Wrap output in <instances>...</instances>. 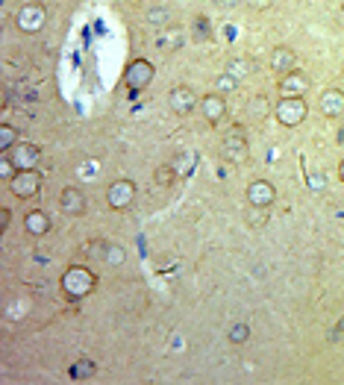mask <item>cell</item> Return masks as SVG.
Masks as SVG:
<instances>
[{
  "label": "cell",
  "instance_id": "cell-1",
  "mask_svg": "<svg viewBox=\"0 0 344 385\" xmlns=\"http://www.w3.org/2000/svg\"><path fill=\"white\" fill-rule=\"evenodd\" d=\"M95 285H97V277L88 268H83V265H74V268H68L65 273H62V295L68 297V300H83V297H88L95 291Z\"/></svg>",
  "mask_w": 344,
  "mask_h": 385
},
{
  "label": "cell",
  "instance_id": "cell-2",
  "mask_svg": "<svg viewBox=\"0 0 344 385\" xmlns=\"http://www.w3.org/2000/svg\"><path fill=\"white\" fill-rule=\"evenodd\" d=\"M306 115H309V103H306V97H280L277 106H274V121L280 126H288V130L300 126L306 121Z\"/></svg>",
  "mask_w": 344,
  "mask_h": 385
},
{
  "label": "cell",
  "instance_id": "cell-3",
  "mask_svg": "<svg viewBox=\"0 0 344 385\" xmlns=\"http://www.w3.org/2000/svg\"><path fill=\"white\" fill-rule=\"evenodd\" d=\"M250 156V148H247V136L242 126H232V130L221 138V159L230 162V165H242L247 162Z\"/></svg>",
  "mask_w": 344,
  "mask_h": 385
},
{
  "label": "cell",
  "instance_id": "cell-4",
  "mask_svg": "<svg viewBox=\"0 0 344 385\" xmlns=\"http://www.w3.org/2000/svg\"><path fill=\"white\" fill-rule=\"evenodd\" d=\"M47 24V9L42 4H24L21 9L15 12V27L21 30L24 35H35L42 32Z\"/></svg>",
  "mask_w": 344,
  "mask_h": 385
},
{
  "label": "cell",
  "instance_id": "cell-5",
  "mask_svg": "<svg viewBox=\"0 0 344 385\" xmlns=\"http://www.w3.org/2000/svg\"><path fill=\"white\" fill-rule=\"evenodd\" d=\"M309 88H312V77L306 74V71H300V68H295V71H288V74L277 77L280 97H306V95H309Z\"/></svg>",
  "mask_w": 344,
  "mask_h": 385
},
{
  "label": "cell",
  "instance_id": "cell-6",
  "mask_svg": "<svg viewBox=\"0 0 344 385\" xmlns=\"http://www.w3.org/2000/svg\"><path fill=\"white\" fill-rule=\"evenodd\" d=\"M42 171L39 168H27V171H18L15 179L9 182V191L18 197V200H30L42 191Z\"/></svg>",
  "mask_w": 344,
  "mask_h": 385
},
{
  "label": "cell",
  "instance_id": "cell-7",
  "mask_svg": "<svg viewBox=\"0 0 344 385\" xmlns=\"http://www.w3.org/2000/svg\"><path fill=\"white\" fill-rule=\"evenodd\" d=\"M156 77V71L148 59H133L130 65L124 68V85L130 88V91H144Z\"/></svg>",
  "mask_w": 344,
  "mask_h": 385
},
{
  "label": "cell",
  "instance_id": "cell-8",
  "mask_svg": "<svg viewBox=\"0 0 344 385\" xmlns=\"http://www.w3.org/2000/svg\"><path fill=\"white\" fill-rule=\"evenodd\" d=\"M106 203H109V209H115V212L130 209L136 203V182L133 179L109 182V189H106Z\"/></svg>",
  "mask_w": 344,
  "mask_h": 385
},
{
  "label": "cell",
  "instance_id": "cell-9",
  "mask_svg": "<svg viewBox=\"0 0 344 385\" xmlns=\"http://www.w3.org/2000/svg\"><path fill=\"white\" fill-rule=\"evenodd\" d=\"M244 197H247V206L268 209V206H274L277 189H274V182H268V179H250L244 189Z\"/></svg>",
  "mask_w": 344,
  "mask_h": 385
},
{
  "label": "cell",
  "instance_id": "cell-10",
  "mask_svg": "<svg viewBox=\"0 0 344 385\" xmlns=\"http://www.w3.org/2000/svg\"><path fill=\"white\" fill-rule=\"evenodd\" d=\"M168 106H171V112L177 115H191L197 106H201V100H197V95L189 88V85H174L171 88V95H168Z\"/></svg>",
  "mask_w": 344,
  "mask_h": 385
},
{
  "label": "cell",
  "instance_id": "cell-11",
  "mask_svg": "<svg viewBox=\"0 0 344 385\" xmlns=\"http://www.w3.org/2000/svg\"><path fill=\"white\" fill-rule=\"evenodd\" d=\"M201 115H203V121L209 124V126H215V124H221L224 118H227V100H224V95H218V91H212V95H203L201 97Z\"/></svg>",
  "mask_w": 344,
  "mask_h": 385
},
{
  "label": "cell",
  "instance_id": "cell-12",
  "mask_svg": "<svg viewBox=\"0 0 344 385\" xmlns=\"http://www.w3.org/2000/svg\"><path fill=\"white\" fill-rule=\"evenodd\" d=\"M15 165H18V171H27V168H39V162H42V150L35 148V144L30 141H18L15 148L6 153Z\"/></svg>",
  "mask_w": 344,
  "mask_h": 385
},
{
  "label": "cell",
  "instance_id": "cell-13",
  "mask_svg": "<svg viewBox=\"0 0 344 385\" xmlns=\"http://www.w3.org/2000/svg\"><path fill=\"white\" fill-rule=\"evenodd\" d=\"M268 68L274 71L277 77H283V74H288V71H295V68H297V53H295L292 47L280 45V47L271 50V57H268Z\"/></svg>",
  "mask_w": 344,
  "mask_h": 385
},
{
  "label": "cell",
  "instance_id": "cell-14",
  "mask_svg": "<svg viewBox=\"0 0 344 385\" xmlns=\"http://www.w3.org/2000/svg\"><path fill=\"white\" fill-rule=\"evenodd\" d=\"M318 109L324 118H341L344 115V91L341 88H324L318 97Z\"/></svg>",
  "mask_w": 344,
  "mask_h": 385
},
{
  "label": "cell",
  "instance_id": "cell-15",
  "mask_svg": "<svg viewBox=\"0 0 344 385\" xmlns=\"http://www.w3.org/2000/svg\"><path fill=\"white\" fill-rule=\"evenodd\" d=\"M59 206H62L65 215H85L88 200H85V194H83L77 186H68V189H62V194H59Z\"/></svg>",
  "mask_w": 344,
  "mask_h": 385
},
{
  "label": "cell",
  "instance_id": "cell-16",
  "mask_svg": "<svg viewBox=\"0 0 344 385\" xmlns=\"http://www.w3.org/2000/svg\"><path fill=\"white\" fill-rule=\"evenodd\" d=\"M24 230H27V235H32V238H45V235L50 232V215H47L45 209H30V212L24 215Z\"/></svg>",
  "mask_w": 344,
  "mask_h": 385
},
{
  "label": "cell",
  "instance_id": "cell-17",
  "mask_svg": "<svg viewBox=\"0 0 344 385\" xmlns=\"http://www.w3.org/2000/svg\"><path fill=\"white\" fill-rule=\"evenodd\" d=\"M271 115V100H268V95H253L247 103H244V118L247 121H265Z\"/></svg>",
  "mask_w": 344,
  "mask_h": 385
},
{
  "label": "cell",
  "instance_id": "cell-18",
  "mask_svg": "<svg viewBox=\"0 0 344 385\" xmlns=\"http://www.w3.org/2000/svg\"><path fill=\"white\" fill-rule=\"evenodd\" d=\"M144 21L156 30H171L174 27V12L168 6H150L148 15H144Z\"/></svg>",
  "mask_w": 344,
  "mask_h": 385
},
{
  "label": "cell",
  "instance_id": "cell-19",
  "mask_svg": "<svg viewBox=\"0 0 344 385\" xmlns=\"http://www.w3.org/2000/svg\"><path fill=\"white\" fill-rule=\"evenodd\" d=\"M227 71H230V74L235 77V80H247L250 74H253V71H256V62H253V59H247V57H235L230 65H227Z\"/></svg>",
  "mask_w": 344,
  "mask_h": 385
},
{
  "label": "cell",
  "instance_id": "cell-20",
  "mask_svg": "<svg viewBox=\"0 0 344 385\" xmlns=\"http://www.w3.org/2000/svg\"><path fill=\"white\" fill-rule=\"evenodd\" d=\"M95 371H97V365H95L92 359H77V362L68 368V377L77 379V382H83V379H92Z\"/></svg>",
  "mask_w": 344,
  "mask_h": 385
},
{
  "label": "cell",
  "instance_id": "cell-21",
  "mask_svg": "<svg viewBox=\"0 0 344 385\" xmlns=\"http://www.w3.org/2000/svg\"><path fill=\"white\" fill-rule=\"evenodd\" d=\"M100 262H106L109 268H121V265L126 262V250H124L121 244H109V242H106V247H103V256H100Z\"/></svg>",
  "mask_w": 344,
  "mask_h": 385
},
{
  "label": "cell",
  "instance_id": "cell-22",
  "mask_svg": "<svg viewBox=\"0 0 344 385\" xmlns=\"http://www.w3.org/2000/svg\"><path fill=\"white\" fill-rule=\"evenodd\" d=\"M177 177H179V174L174 171V165H171V162H168V165H159V168L153 171V182H156L159 189H171Z\"/></svg>",
  "mask_w": 344,
  "mask_h": 385
},
{
  "label": "cell",
  "instance_id": "cell-23",
  "mask_svg": "<svg viewBox=\"0 0 344 385\" xmlns=\"http://www.w3.org/2000/svg\"><path fill=\"white\" fill-rule=\"evenodd\" d=\"M18 141H21V136H18L15 126L12 124H0V153H9Z\"/></svg>",
  "mask_w": 344,
  "mask_h": 385
},
{
  "label": "cell",
  "instance_id": "cell-24",
  "mask_svg": "<svg viewBox=\"0 0 344 385\" xmlns=\"http://www.w3.org/2000/svg\"><path fill=\"white\" fill-rule=\"evenodd\" d=\"M191 39L194 42H206V39H212V27H209V21L203 15H197L194 21H191Z\"/></svg>",
  "mask_w": 344,
  "mask_h": 385
},
{
  "label": "cell",
  "instance_id": "cell-25",
  "mask_svg": "<svg viewBox=\"0 0 344 385\" xmlns=\"http://www.w3.org/2000/svg\"><path fill=\"white\" fill-rule=\"evenodd\" d=\"M235 88H239V80H235L230 71H224V74H218V80H215V91H218V95H232Z\"/></svg>",
  "mask_w": 344,
  "mask_h": 385
},
{
  "label": "cell",
  "instance_id": "cell-26",
  "mask_svg": "<svg viewBox=\"0 0 344 385\" xmlns=\"http://www.w3.org/2000/svg\"><path fill=\"white\" fill-rule=\"evenodd\" d=\"M227 338H230V344H247L250 341V326L247 324H232Z\"/></svg>",
  "mask_w": 344,
  "mask_h": 385
},
{
  "label": "cell",
  "instance_id": "cell-27",
  "mask_svg": "<svg viewBox=\"0 0 344 385\" xmlns=\"http://www.w3.org/2000/svg\"><path fill=\"white\" fill-rule=\"evenodd\" d=\"M15 174H18V165L4 153V156H0V179H4L6 186H9V182L15 179Z\"/></svg>",
  "mask_w": 344,
  "mask_h": 385
},
{
  "label": "cell",
  "instance_id": "cell-28",
  "mask_svg": "<svg viewBox=\"0 0 344 385\" xmlns=\"http://www.w3.org/2000/svg\"><path fill=\"white\" fill-rule=\"evenodd\" d=\"M27 312H30V303H27V300H12L9 309H6V318H9V321H21V318H27Z\"/></svg>",
  "mask_w": 344,
  "mask_h": 385
},
{
  "label": "cell",
  "instance_id": "cell-29",
  "mask_svg": "<svg viewBox=\"0 0 344 385\" xmlns=\"http://www.w3.org/2000/svg\"><path fill=\"white\" fill-rule=\"evenodd\" d=\"M265 221H268V212L259 209V206H250V212H247V224H250V227H265Z\"/></svg>",
  "mask_w": 344,
  "mask_h": 385
},
{
  "label": "cell",
  "instance_id": "cell-30",
  "mask_svg": "<svg viewBox=\"0 0 344 385\" xmlns=\"http://www.w3.org/2000/svg\"><path fill=\"white\" fill-rule=\"evenodd\" d=\"M244 4H247V9H253V12H265V9L274 6V0H244Z\"/></svg>",
  "mask_w": 344,
  "mask_h": 385
},
{
  "label": "cell",
  "instance_id": "cell-31",
  "mask_svg": "<svg viewBox=\"0 0 344 385\" xmlns=\"http://www.w3.org/2000/svg\"><path fill=\"white\" fill-rule=\"evenodd\" d=\"M9 221H12V209H9V206H4V209H0V232H6V230H9Z\"/></svg>",
  "mask_w": 344,
  "mask_h": 385
},
{
  "label": "cell",
  "instance_id": "cell-32",
  "mask_svg": "<svg viewBox=\"0 0 344 385\" xmlns=\"http://www.w3.org/2000/svg\"><path fill=\"white\" fill-rule=\"evenodd\" d=\"M336 24H338V27L344 30V4H341V6L336 9Z\"/></svg>",
  "mask_w": 344,
  "mask_h": 385
},
{
  "label": "cell",
  "instance_id": "cell-33",
  "mask_svg": "<svg viewBox=\"0 0 344 385\" xmlns=\"http://www.w3.org/2000/svg\"><path fill=\"white\" fill-rule=\"evenodd\" d=\"M218 4H221L224 9H230V6H239V0H218Z\"/></svg>",
  "mask_w": 344,
  "mask_h": 385
},
{
  "label": "cell",
  "instance_id": "cell-34",
  "mask_svg": "<svg viewBox=\"0 0 344 385\" xmlns=\"http://www.w3.org/2000/svg\"><path fill=\"white\" fill-rule=\"evenodd\" d=\"M338 179H341V182H344V159H341V162H338Z\"/></svg>",
  "mask_w": 344,
  "mask_h": 385
},
{
  "label": "cell",
  "instance_id": "cell-35",
  "mask_svg": "<svg viewBox=\"0 0 344 385\" xmlns=\"http://www.w3.org/2000/svg\"><path fill=\"white\" fill-rule=\"evenodd\" d=\"M338 329H341V333H344V321H341V324H338Z\"/></svg>",
  "mask_w": 344,
  "mask_h": 385
},
{
  "label": "cell",
  "instance_id": "cell-36",
  "mask_svg": "<svg viewBox=\"0 0 344 385\" xmlns=\"http://www.w3.org/2000/svg\"><path fill=\"white\" fill-rule=\"evenodd\" d=\"M341 77H344V68H341Z\"/></svg>",
  "mask_w": 344,
  "mask_h": 385
}]
</instances>
